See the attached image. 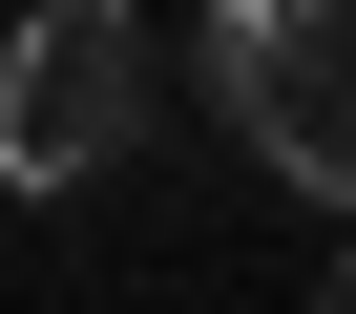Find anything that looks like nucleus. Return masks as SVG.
<instances>
[{
  "label": "nucleus",
  "instance_id": "obj_1",
  "mask_svg": "<svg viewBox=\"0 0 356 314\" xmlns=\"http://www.w3.org/2000/svg\"><path fill=\"white\" fill-rule=\"evenodd\" d=\"M147 147V22L126 0H22V42H0V189H105Z\"/></svg>",
  "mask_w": 356,
  "mask_h": 314
},
{
  "label": "nucleus",
  "instance_id": "obj_2",
  "mask_svg": "<svg viewBox=\"0 0 356 314\" xmlns=\"http://www.w3.org/2000/svg\"><path fill=\"white\" fill-rule=\"evenodd\" d=\"M210 126L293 210L356 189V42H335V0H210Z\"/></svg>",
  "mask_w": 356,
  "mask_h": 314
}]
</instances>
